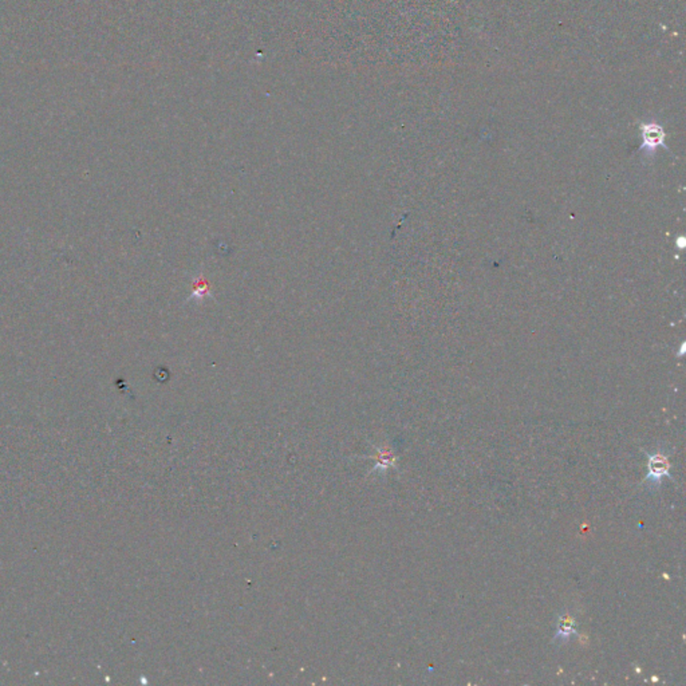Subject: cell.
Wrapping results in <instances>:
<instances>
[{"label": "cell", "mask_w": 686, "mask_h": 686, "mask_svg": "<svg viewBox=\"0 0 686 686\" xmlns=\"http://www.w3.org/2000/svg\"><path fill=\"white\" fill-rule=\"evenodd\" d=\"M647 455V475L643 479V484L649 485L650 490H657L662 484L664 478H669L673 480V476L670 475V460L669 455L662 450H654L653 453H646Z\"/></svg>", "instance_id": "cell-1"}, {"label": "cell", "mask_w": 686, "mask_h": 686, "mask_svg": "<svg viewBox=\"0 0 686 686\" xmlns=\"http://www.w3.org/2000/svg\"><path fill=\"white\" fill-rule=\"evenodd\" d=\"M640 131H641V138H642L641 149H643L645 152L653 153L657 151V148L665 146L666 133H665L664 128L660 123H657V122H643L640 125Z\"/></svg>", "instance_id": "cell-2"}, {"label": "cell", "mask_w": 686, "mask_h": 686, "mask_svg": "<svg viewBox=\"0 0 686 686\" xmlns=\"http://www.w3.org/2000/svg\"><path fill=\"white\" fill-rule=\"evenodd\" d=\"M577 634V621L570 612H563L558 618L556 625L555 641L566 643L572 635Z\"/></svg>", "instance_id": "cell-3"}]
</instances>
